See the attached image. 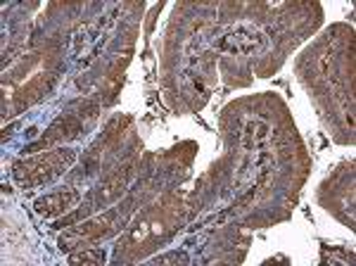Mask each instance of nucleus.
<instances>
[{
  "label": "nucleus",
  "instance_id": "f257e3e1",
  "mask_svg": "<svg viewBox=\"0 0 356 266\" xmlns=\"http://www.w3.org/2000/svg\"><path fill=\"white\" fill-rule=\"evenodd\" d=\"M264 45H266V38H264L257 29L243 26V29H235V31L226 33V36L221 38L219 48L231 55H252V53H257V50H261Z\"/></svg>",
  "mask_w": 356,
  "mask_h": 266
}]
</instances>
